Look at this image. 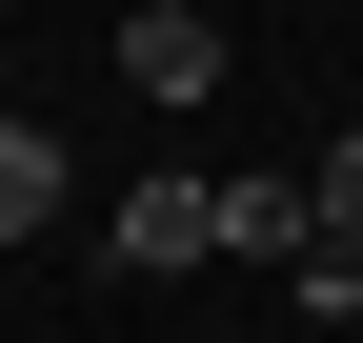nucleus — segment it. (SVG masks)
I'll use <instances>...</instances> for the list:
<instances>
[{
  "mask_svg": "<svg viewBox=\"0 0 363 343\" xmlns=\"http://www.w3.org/2000/svg\"><path fill=\"white\" fill-rule=\"evenodd\" d=\"M101 242H121L142 283H182V263H222V182H202V162H142V182L101 202Z\"/></svg>",
  "mask_w": 363,
  "mask_h": 343,
  "instance_id": "nucleus-1",
  "label": "nucleus"
},
{
  "mask_svg": "<svg viewBox=\"0 0 363 343\" xmlns=\"http://www.w3.org/2000/svg\"><path fill=\"white\" fill-rule=\"evenodd\" d=\"M121 81H142V101H222V21L202 0H142V21H121Z\"/></svg>",
  "mask_w": 363,
  "mask_h": 343,
  "instance_id": "nucleus-2",
  "label": "nucleus"
},
{
  "mask_svg": "<svg viewBox=\"0 0 363 343\" xmlns=\"http://www.w3.org/2000/svg\"><path fill=\"white\" fill-rule=\"evenodd\" d=\"M61 182H81V162H61V121H0V242H40V223H61Z\"/></svg>",
  "mask_w": 363,
  "mask_h": 343,
  "instance_id": "nucleus-3",
  "label": "nucleus"
},
{
  "mask_svg": "<svg viewBox=\"0 0 363 343\" xmlns=\"http://www.w3.org/2000/svg\"><path fill=\"white\" fill-rule=\"evenodd\" d=\"M222 263L283 283V263H303V182H222Z\"/></svg>",
  "mask_w": 363,
  "mask_h": 343,
  "instance_id": "nucleus-4",
  "label": "nucleus"
},
{
  "mask_svg": "<svg viewBox=\"0 0 363 343\" xmlns=\"http://www.w3.org/2000/svg\"><path fill=\"white\" fill-rule=\"evenodd\" d=\"M303 242H343V263H363V142H323V182H303Z\"/></svg>",
  "mask_w": 363,
  "mask_h": 343,
  "instance_id": "nucleus-5",
  "label": "nucleus"
}]
</instances>
